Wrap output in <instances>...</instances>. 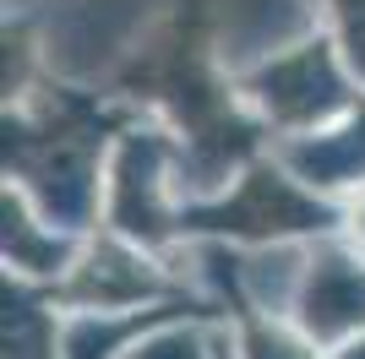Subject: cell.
<instances>
[{
    "label": "cell",
    "instance_id": "cell-1",
    "mask_svg": "<svg viewBox=\"0 0 365 359\" xmlns=\"http://www.w3.org/2000/svg\"><path fill=\"white\" fill-rule=\"evenodd\" d=\"M115 88L44 76L28 98L6 104V185L28 196L55 229L88 239L104 224L109 152L137 120Z\"/></svg>",
    "mask_w": 365,
    "mask_h": 359
},
{
    "label": "cell",
    "instance_id": "cell-2",
    "mask_svg": "<svg viewBox=\"0 0 365 359\" xmlns=\"http://www.w3.org/2000/svg\"><path fill=\"white\" fill-rule=\"evenodd\" d=\"M338 234V202L317 196L273 147L245 164L218 196L185 207V239L224 245H300Z\"/></svg>",
    "mask_w": 365,
    "mask_h": 359
},
{
    "label": "cell",
    "instance_id": "cell-3",
    "mask_svg": "<svg viewBox=\"0 0 365 359\" xmlns=\"http://www.w3.org/2000/svg\"><path fill=\"white\" fill-rule=\"evenodd\" d=\"M235 82H240V98L251 104V115L267 125L273 147L311 131H327L333 120H344L365 98V82L354 76V66L344 60V49L333 44L327 28L257 60V66H245Z\"/></svg>",
    "mask_w": 365,
    "mask_h": 359
},
{
    "label": "cell",
    "instance_id": "cell-4",
    "mask_svg": "<svg viewBox=\"0 0 365 359\" xmlns=\"http://www.w3.org/2000/svg\"><path fill=\"white\" fill-rule=\"evenodd\" d=\"M104 229L137 239L158 256L185 245V191H180V147L175 131L153 115H137L109 152L104 185Z\"/></svg>",
    "mask_w": 365,
    "mask_h": 359
},
{
    "label": "cell",
    "instance_id": "cell-5",
    "mask_svg": "<svg viewBox=\"0 0 365 359\" xmlns=\"http://www.w3.org/2000/svg\"><path fill=\"white\" fill-rule=\"evenodd\" d=\"M61 311H164V305H197L185 294L175 256H158L115 229H93L76 251L71 272L49 288Z\"/></svg>",
    "mask_w": 365,
    "mask_h": 359
},
{
    "label": "cell",
    "instance_id": "cell-6",
    "mask_svg": "<svg viewBox=\"0 0 365 359\" xmlns=\"http://www.w3.org/2000/svg\"><path fill=\"white\" fill-rule=\"evenodd\" d=\"M289 321L322 354L354 343L365 332V256H354L338 234L311 239V256H305L300 294H294Z\"/></svg>",
    "mask_w": 365,
    "mask_h": 359
},
{
    "label": "cell",
    "instance_id": "cell-7",
    "mask_svg": "<svg viewBox=\"0 0 365 359\" xmlns=\"http://www.w3.org/2000/svg\"><path fill=\"white\" fill-rule=\"evenodd\" d=\"M273 152L327 202H344V196L365 191V98L344 120H333L327 131L278 142Z\"/></svg>",
    "mask_w": 365,
    "mask_h": 359
},
{
    "label": "cell",
    "instance_id": "cell-8",
    "mask_svg": "<svg viewBox=\"0 0 365 359\" xmlns=\"http://www.w3.org/2000/svg\"><path fill=\"white\" fill-rule=\"evenodd\" d=\"M0 251H6V278L55 288L71 272L82 239L55 229L16 185H6V196H0Z\"/></svg>",
    "mask_w": 365,
    "mask_h": 359
},
{
    "label": "cell",
    "instance_id": "cell-9",
    "mask_svg": "<svg viewBox=\"0 0 365 359\" xmlns=\"http://www.w3.org/2000/svg\"><path fill=\"white\" fill-rule=\"evenodd\" d=\"M6 359H66V311L38 283L6 278Z\"/></svg>",
    "mask_w": 365,
    "mask_h": 359
},
{
    "label": "cell",
    "instance_id": "cell-10",
    "mask_svg": "<svg viewBox=\"0 0 365 359\" xmlns=\"http://www.w3.org/2000/svg\"><path fill=\"white\" fill-rule=\"evenodd\" d=\"M120 359H235V327L202 305H185L153 321Z\"/></svg>",
    "mask_w": 365,
    "mask_h": 359
},
{
    "label": "cell",
    "instance_id": "cell-11",
    "mask_svg": "<svg viewBox=\"0 0 365 359\" xmlns=\"http://www.w3.org/2000/svg\"><path fill=\"white\" fill-rule=\"evenodd\" d=\"M185 305L164 311H66V359H120L142 332Z\"/></svg>",
    "mask_w": 365,
    "mask_h": 359
},
{
    "label": "cell",
    "instance_id": "cell-12",
    "mask_svg": "<svg viewBox=\"0 0 365 359\" xmlns=\"http://www.w3.org/2000/svg\"><path fill=\"white\" fill-rule=\"evenodd\" d=\"M235 359H327V354L294 321L245 316V321H235Z\"/></svg>",
    "mask_w": 365,
    "mask_h": 359
},
{
    "label": "cell",
    "instance_id": "cell-13",
    "mask_svg": "<svg viewBox=\"0 0 365 359\" xmlns=\"http://www.w3.org/2000/svg\"><path fill=\"white\" fill-rule=\"evenodd\" d=\"M322 22L333 33V44L344 49V60L354 66V76L365 82V0H322Z\"/></svg>",
    "mask_w": 365,
    "mask_h": 359
},
{
    "label": "cell",
    "instance_id": "cell-14",
    "mask_svg": "<svg viewBox=\"0 0 365 359\" xmlns=\"http://www.w3.org/2000/svg\"><path fill=\"white\" fill-rule=\"evenodd\" d=\"M338 239H344L354 256H365V191L338 202Z\"/></svg>",
    "mask_w": 365,
    "mask_h": 359
},
{
    "label": "cell",
    "instance_id": "cell-15",
    "mask_svg": "<svg viewBox=\"0 0 365 359\" xmlns=\"http://www.w3.org/2000/svg\"><path fill=\"white\" fill-rule=\"evenodd\" d=\"M327 359H365V332L354 338V343H344V348H333Z\"/></svg>",
    "mask_w": 365,
    "mask_h": 359
}]
</instances>
